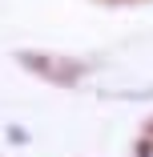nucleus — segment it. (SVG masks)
Returning <instances> with one entry per match:
<instances>
[{
	"mask_svg": "<svg viewBox=\"0 0 153 157\" xmlns=\"http://www.w3.org/2000/svg\"><path fill=\"white\" fill-rule=\"evenodd\" d=\"M145 157H153V145H149V149H145Z\"/></svg>",
	"mask_w": 153,
	"mask_h": 157,
	"instance_id": "nucleus-1",
	"label": "nucleus"
}]
</instances>
